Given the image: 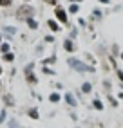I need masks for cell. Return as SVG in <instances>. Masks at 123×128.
Instances as JSON below:
<instances>
[{
    "mask_svg": "<svg viewBox=\"0 0 123 128\" xmlns=\"http://www.w3.org/2000/svg\"><path fill=\"white\" fill-rule=\"evenodd\" d=\"M69 65H71L73 67V69H76V70H80V72H92L94 69H92V67H89V65H85V63H82L80 62V60H76V58H71V60H69Z\"/></svg>",
    "mask_w": 123,
    "mask_h": 128,
    "instance_id": "6da1fadb",
    "label": "cell"
},
{
    "mask_svg": "<svg viewBox=\"0 0 123 128\" xmlns=\"http://www.w3.org/2000/svg\"><path fill=\"white\" fill-rule=\"evenodd\" d=\"M31 14H33V9H31L29 6H22L20 9H18V16H20V18H25V16L29 18Z\"/></svg>",
    "mask_w": 123,
    "mask_h": 128,
    "instance_id": "7a4b0ae2",
    "label": "cell"
},
{
    "mask_svg": "<svg viewBox=\"0 0 123 128\" xmlns=\"http://www.w3.org/2000/svg\"><path fill=\"white\" fill-rule=\"evenodd\" d=\"M54 13H56V18H58L60 22H64V24L67 22V14H65V11H64V9H62V7H60V6L56 7V11H54Z\"/></svg>",
    "mask_w": 123,
    "mask_h": 128,
    "instance_id": "3957f363",
    "label": "cell"
},
{
    "mask_svg": "<svg viewBox=\"0 0 123 128\" xmlns=\"http://www.w3.org/2000/svg\"><path fill=\"white\" fill-rule=\"evenodd\" d=\"M65 99H67V103L71 105V106H76V105H78V103H76V99H74V96H71V94H67Z\"/></svg>",
    "mask_w": 123,
    "mask_h": 128,
    "instance_id": "277c9868",
    "label": "cell"
},
{
    "mask_svg": "<svg viewBox=\"0 0 123 128\" xmlns=\"http://www.w3.org/2000/svg\"><path fill=\"white\" fill-rule=\"evenodd\" d=\"M49 27H51L52 31H54V32H58V31H60V25H58L54 20H49Z\"/></svg>",
    "mask_w": 123,
    "mask_h": 128,
    "instance_id": "5b68a950",
    "label": "cell"
},
{
    "mask_svg": "<svg viewBox=\"0 0 123 128\" xmlns=\"http://www.w3.org/2000/svg\"><path fill=\"white\" fill-rule=\"evenodd\" d=\"M27 25L31 29H36L38 27V24H36V20H33V18H27Z\"/></svg>",
    "mask_w": 123,
    "mask_h": 128,
    "instance_id": "8992f818",
    "label": "cell"
},
{
    "mask_svg": "<svg viewBox=\"0 0 123 128\" xmlns=\"http://www.w3.org/2000/svg\"><path fill=\"white\" fill-rule=\"evenodd\" d=\"M64 47H65V50H73V49H74V45L71 44V40H65V44H64Z\"/></svg>",
    "mask_w": 123,
    "mask_h": 128,
    "instance_id": "52a82bcc",
    "label": "cell"
},
{
    "mask_svg": "<svg viewBox=\"0 0 123 128\" xmlns=\"http://www.w3.org/2000/svg\"><path fill=\"white\" fill-rule=\"evenodd\" d=\"M49 99L52 101V103H56V101H60V96H58V94L54 92V94H51V96H49Z\"/></svg>",
    "mask_w": 123,
    "mask_h": 128,
    "instance_id": "ba28073f",
    "label": "cell"
},
{
    "mask_svg": "<svg viewBox=\"0 0 123 128\" xmlns=\"http://www.w3.org/2000/svg\"><path fill=\"white\" fill-rule=\"evenodd\" d=\"M4 60H6V62H13V60H15V54H11V52H6Z\"/></svg>",
    "mask_w": 123,
    "mask_h": 128,
    "instance_id": "9c48e42d",
    "label": "cell"
},
{
    "mask_svg": "<svg viewBox=\"0 0 123 128\" xmlns=\"http://www.w3.org/2000/svg\"><path fill=\"white\" fill-rule=\"evenodd\" d=\"M82 90H83V92H91V83H83Z\"/></svg>",
    "mask_w": 123,
    "mask_h": 128,
    "instance_id": "30bf717a",
    "label": "cell"
},
{
    "mask_svg": "<svg viewBox=\"0 0 123 128\" xmlns=\"http://www.w3.org/2000/svg\"><path fill=\"white\" fill-rule=\"evenodd\" d=\"M29 116H31L33 119H38V112H36L34 108H33V110H29Z\"/></svg>",
    "mask_w": 123,
    "mask_h": 128,
    "instance_id": "8fae6325",
    "label": "cell"
},
{
    "mask_svg": "<svg viewBox=\"0 0 123 128\" xmlns=\"http://www.w3.org/2000/svg\"><path fill=\"white\" fill-rule=\"evenodd\" d=\"M94 106L98 108V110H101V108H103V105H101V101H100V99H96V101H94Z\"/></svg>",
    "mask_w": 123,
    "mask_h": 128,
    "instance_id": "7c38bea8",
    "label": "cell"
},
{
    "mask_svg": "<svg viewBox=\"0 0 123 128\" xmlns=\"http://www.w3.org/2000/svg\"><path fill=\"white\" fill-rule=\"evenodd\" d=\"M6 32H7V34H15L16 29H15V27H6Z\"/></svg>",
    "mask_w": 123,
    "mask_h": 128,
    "instance_id": "4fadbf2b",
    "label": "cell"
},
{
    "mask_svg": "<svg viewBox=\"0 0 123 128\" xmlns=\"http://www.w3.org/2000/svg\"><path fill=\"white\" fill-rule=\"evenodd\" d=\"M9 4H11V0H0V6H2V7H7Z\"/></svg>",
    "mask_w": 123,
    "mask_h": 128,
    "instance_id": "5bb4252c",
    "label": "cell"
},
{
    "mask_svg": "<svg viewBox=\"0 0 123 128\" xmlns=\"http://www.w3.org/2000/svg\"><path fill=\"white\" fill-rule=\"evenodd\" d=\"M9 128H18V124H16V121H13V119H11V121H9Z\"/></svg>",
    "mask_w": 123,
    "mask_h": 128,
    "instance_id": "9a60e30c",
    "label": "cell"
},
{
    "mask_svg": "<svg viewBox=\"0 0 123 128\" xmlns=\"http://www.w3.org/2000/svg\"><path fill=\"white\" fill-rule=\"evenodd\" d=\"M69 11H71V13H76V11H78V6H76V4H73V6H71V9H69Z\"/></svg>",
    "mask_w": 123,
    "mask_h": 128,
    "instance_id": "2e32d148",
    "label": "cell"
},
{
    "mask_svg": "<svg viewBox=\"0 0 123 128\" xmlns=\"http://www.w3.org/2000/svg\"><path fill=\"white\" fill-rule=\"evenodd\" d=\"M7 50H9V45L4 44V45H2V52H7Z\"/></svg>",
    "mask_w": 123,
    "mask_h": 128,
    "instance_id": "e0dca14e",
    "label": "cell"
},
{
    "mask_svg": "<svg viewBox=\"0 0 123 128\" xmlns=\"http://www.w3.org/2000/svg\"><path fill=\"white\" fill-rule=\"evenodd\" d=\"M118 78H119V80L123 81V72H121V70H118Z\"/></svg>",
    "mask_w": 123,
    "mask_h": 128,
    "instance_id": "ac0fdd59",
    "label": "cell"
},
{
    "mask_svg": "<svg viewBox=\"0 0 123 128\" xmlns=\"http://www.w3.org/2000/svg\"><path fill=\"white\" fill-rule=\"evenodd\" d=\"M47 2H49V4H52V6H56V2H58V0H47Z\"/></svg>",
    "mask_w": 123,
    "mask_h": 128,
    "instance_id": "d6986e66",
    "label": "cell"
},
{
    "mask_svg": "<svg viewBox=\"0 0 123 128\" xmlns=\"http://www.w3.org/2000/svg\"><path fill=\"white\" fill-rule=\"evenodd\" d=\"M4 119H6V114L2 112V114H0V121H4Z\"/></svg>",
    "mask_w": 123,
    "mask_h": 128,
    "instance_id": "ffe728a7",
    "label": "cell"
},
{
    "mask_svg": "<svg viewBox=\"0 0 123 128\" xmlns=\"http://www.w3.org/2000/svg\"><path fill=\"white\" fill-rule=\"evenodd\" d=\"M100 2H101V4H109V0H100Z\"/></svg>",
    "mask_w": 123,
    "mask_h": 128,
    "instance_id": "44dd1931",
    "label": "cell"
},
{
    "mask_svg": "<svg viewBox=\"0 0 123 128\" xmlns=\"http://www.w3.org/2000/svg\"><path fill=\"white\" fill-rule=\"evenodd\" d=\"M73 2H80V0H73Z\"/></svg>",
    "mask_w": 123,
    "mask_h": 128,
    "instance_id": "7402d4cb",
    "label": "cell"
},
{
    "mask_svg": "<svg viewBox=\"0 0 123 128\" xmlns=\"http://www.w3.org/2000/svg\"><path fill=\"white\" fill-rule=\"evenodd\" d=\"M121 60H123V52H121Z\"/></svg>",
    "mask_w": 123,
    "mask_h": 128,
    "instance_id": "603a6c76",
    "label": "cell"
},
{
    "mask_svg": "<svg viewBox=\"0 0 123 128\" xmlns=\"http://www.w3.org/2000/svg\"><path fill=\"white\" fill-rule=\"evenodd\" d=\"M24 2H29V0H24Z\"/></svg>",
    "mask_w": 123,
    "mask_h": 128,
    "instance_id": "cb8c5ba5",
    "label": "cell"
}]
</instances>
